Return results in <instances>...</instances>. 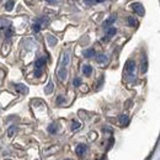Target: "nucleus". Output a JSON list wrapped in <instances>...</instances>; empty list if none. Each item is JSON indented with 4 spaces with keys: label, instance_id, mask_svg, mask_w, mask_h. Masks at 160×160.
Returning <instances> with one entry per match:
<instances>
[{
    "label": "nucleus",
    "instance_id": "nucleus-1",
    "mask_svg": "<svg viewBox=\"0 0 160 160\" xmlns=\"http://www.w3.org/2000/svg\"><path fill=\"white\" fill-rule=\"evenodd\" d=\"M132 9H133L134 12H137V15H139V16H144V14H145L144 6H143L140 2H133V4H132Z\"/></svg>",
    "mask_w": 160,
    "mask_h": 160
},
{
    "label": "nucleus",
    "instance_id": "nucleus-2",
    "mask_svg": "<svg viewBox=\"0 0 160 160\" xmlns=\"http://www.w3.org/2000/svg\"><path fill=\"white\" fill-rule=\"evenodd\" d=\"M126 70H127L129 74L134 73V70H136V62H133V60H128V62L126 63Z\"/></svg>",
    "mask_w": 160,
    "mask_h": 160
},
{
    "label": "nucleus",
    "instance_id": "nucleus-3",
    "mask_svg": "<svg viewBox=\"0 0 160 160\" xmlns=\"http://www.w3.org/2000/svg\"><path fill=\"white\" fill-rule=\"evenodd\" d=\"M116 20H117V16H116L115 14H112V15H111L108 19H106V20H105V22H103V27H105V28L110 27L112 23H115V21H116Z\"/></svg>",
    "mask_w": 160,
    "mask_h": 160
},
{
    "label": "nucleus",
    "instance_id": "nucleus-4",
    "mask_svg": "<svg viewBox=\"0 0 160 160\" xmlns=\"http://www.w3.org/2000/svg\"><path fill=\"white\" fill-rule=\"evenodd\" d=\"M86 150H88V147H86L85 144H79V145L75 148V153H77V155H79V157L84 155Z\"/></svg>",
    "mask_w": 160,
    "mask_h": 160
},
{
    "label": "nucleus",
    "instance_id": "nucleus-5",
    "mask_svg": "<svg viewBox=\"0 0 160 160\" xmlns=\"http://www.w3.org/2000/svg\"><path fill=\"white\" fill-rule=\"evenodd\" d=\"M15 89H16V91H19L20 94H27V92H28V89H27L23 84H16V85H15Z\"/></svg>",
    "mask_w": 160,
    "mask_h": 160
},
{
    "label": "nucleus",
    "instance_id": "nucleus-6",
    "mask_svg": "<svg viewBox=\"0 0 160 160\" xmlns=\"http://www.w3.org/2000/svg\"><path fill=\"white\" fill-rule=\"evenodd\" d=\"M46 64V58H38V59L36 60V64H35V67H36V69H38V70H42V68H43V65Z\"/></svg>",
    "mask_w": 160,
    "mask_h": 160
},
{
    "label": "nucleus",
    "instance_id": "nucleus-7",
    "mask_svg": "<svg viewBox=\"0 0 160 160\" xmlns=\"http://www.w3.org/2000/svg\"><path fill=\"white\" fill-rule=\"evenodd\" d=\"M95 56V49L94 48H89L86 51H84V57L85 58H92Z\"/></svg>",
    "mask_w": 160,
    "mask_h": 160
},
{
    "label": "nucleus",
    "instance_id": "nucleus-8",
    "mask_svg": "<svg viewBox=\"0 0 160 160\" xmlns=\"http://www.w3.org/2000/svg\"><path fill=\"white\" fill-rule=\"evenodd\" d=\"M57 131H58V124H57V123H51L49 127H48V132H49L51 134H56Z\"/></svg>",
    "mask_w": 160,
    "mask_h": 160
},
{
    "label": "nucleus",
    "instance_id": "nucleus-9",
    "mask_svg": "<svg viewBox=\"0 0 160 160\" xmlns=\"http://www.w3.org/2000/svg\"><path fill=\"white\" fill-rule=\"evenodd\" d=\"M96 60H98V63L105 64V63H107V62H108V58H107L105 54H99V56L96 57Z\"/></svg>",
    "mask_w": 160,
    "mask_h": 160
},
{
    "label": "nucleus",
    "instance_id": "nucleus-10",
    "mask_svg": "<svg viewBox=\"0 0 160 160\" xmlns=\"http://www.w3.org/2000/svg\"><path fill=\"white\" fill-rule=\"evenodd\" d=\"M128 122H129V118H128V116L127 115H121L120 116V123L122 126H127L128 124Z\"/></svg>",
    "mask_w": 160,
    "mask_h": 160
},
{
    "label": "nucleus",
    "instance_id": "nucleus-11",
    "mask_svg": "<svg viewBox=\"0 0 160 160\" xmlns=\"http://www.w3.org/2000/svg\"><path fill=\"white\" fill-rule=\"evenodd\" d=\"M58 78H59V79L62 80V81H63V80L67 78V70H65L64 68H63V69H59V70H58Z\"/></svg>",
    "mask_w": 160,
    "mask_h": 160
},
{
    "label": "nucleus",
    "instance_id": "nucleus-12",
    "mask_svg": "<svg viewBox=\"0 0 160 160\" xmlns=\"http://www.w3.org/2000/svg\"><path fill=\"white\" fill-rule=\"evenodd\" d=\"M91 72H92V68H91L90 65H84V67H82V73H84L85 75L89 77V75L91 74Z\"/></svg>",
    "mask_w": 160,
    "mask_h": 160
},
{
    "label": "nucleus",
    "instance_id": "nucleus-13",
    "mask_svg": "<svg viewBox=\"0 0 160 160\" xmlns=\"http://www.w3.org/2000/svg\"><path fill=\"white\" fill-rule=\"evenodd\" d=\"M116 32H117V30H116L115 27H111V28H108V31H107V36H106V37L110 40L112 36H115V35H116Z\"/></svg>",
    "mask_w": 160,
    "mask_h": 160
},
{
    "label": "nucleus",
    "instance_id": "nucleus-14",
    "mask_svg": "<svg viewBox=\"0 0 160 160\" xmlns=\"http://www.w3.org/2000/svg\"><path fill=\"white\" fill-rule=\"evenodd\" d=\"M5 9H6V11H11L14 9V0H9L5 5Z\"/></svg>",
    "mask_w": 160,
    "mask_h": 160
},
{
    "label": "nucleus",
    "instance_id": "nucleus-15",
    "mask_svg": "<svg viewBox=\"0 0 160 160\" xmlns=\"http://www.w3.org/2000/svg\"><path fill=\"white\" fill-rule=\"evenodd\" d=\"M52 91H53V82H52V81H49V82H48V85H47V88L44 89V92H46V94H51Z\"/></svg>",
    "mask_w": 160,
    "mask_h": 160
},
{
    "label": "nucleus",
    "instance_id": "nucleus-16",
    "mask_svg": "<svg viewBox=\"0 0 160 160\" xmlns=\"http://www.w3.org/2000/svg\"><path fill=\"white\" fill-rule=\"evenodd\" d=\"M137 20L134 19V18H128V25L129 26H132V27H134V26H137Z\"/></svg>",
    "mask_w": 160,
    "mask_h": 160
},
{
    "label": "nucleus",
    "instance_id": "nucleus-17",
    "mask_svg": "<svg viewBox=\"0 0 160 160\" xmlns=\"http://www.w3.org/2000/svg\"><path fill=\"white\" fill-rule=\"evenodd\" d=\"M80 124L79 122H77V121H74L73 123H72V131H77V129H79L80 128Z\"/></svg>",
    "mask_w": 160,
    "mask_h": 160
},
{
    "label": "nucleus",
    "instance_id": "nucleus-18",
    "mask_svg": "<svg viewBox=\"0 0 160 160\" xmlns=\"http://www.w3.org/2000/svg\"><path fill=\"white\" fill-rule=\"evenodd\" d=\"M15 131H16V127H15V126H11V127L9 128V131H8L9 137H12V136H14V133H15Z\"/></svg>",
    "mask_w": 160,
    "mask_h": 160
},
{
    "label": "nucleus",
    "instance_id": "nucleus-19",
    "mask_svg": "<svg viewBox=\"0 0 160 160\" xmlns=\"http://www.w3.org/2000/svg\"><path fill=\"white\" fill-rule=\"evenodd\" d=\"M32 28H33V31H35V32H40L41 23H38V22H35V23L32 25Z\"/></svg>",
    "mask_w": 160,
    "mask_h": 160
},
{
    "label": "nucleus",
    "instance_id": "nucleus-20",
    "mask_svg": "<svg viewBox=\"0 0 160 160\" xmlns=\"http://www.w3.org/2000/svg\"><path fill=\"white\" fill-rule=\"evenodd\" d=\"M36 22H38V23H48V22H49V20H48V19H46V18L43 16V18L37 19V20H36Z\"/></svg>",
    "mask_w": 160,
    "mask_h": 160
},
{
    "label": "nucleus",
    "instance_id": "nucleus-21",
    "mask_svg": "<svg viewBox=\"0 0 160 160\" xmlns=\"http://www.w3.org/2000/svg\"><path fill=\"white\" fill-rule=\"evenodd\" d=\"M73 85L74 86H80L81 85V79L80 78H75V79L73 80Z\"/></svg>",
    "mask_w": 160,
    "mask_h": 160
},
{
    "label": "nucleus",
    "instance_id": "nucleus-22",
    "mask_svg": "<svg viewBox=\"0 0 160 160\" xmlns=\"http://www.w3.org/2000/svg\"><path fill=\"white\" fill-rule=\"evenodd\" d=\"M48 41H49V44H51V46H54V44L57 43V40H56L53 36H49V37H48Z\"/></svg>",
    "mask_w": 160,
    "mask_h": 160
},
{
    "label": "nucleus",
    "instance_id": "nucleus-23",
    "mask_svg": "<svg viewBox=\"0 0 160 160\" xmlns=\"http://www.w3.org/2000/svg\"><path fill=\"white\" fill-rule=\"evenodd\" d=\"M147 67H148V65H147V59H145V60H143V64H142V73H145V72H147V69H148Z\"/></svg>",
    "mask_w": 160,
    "mask_h": 160
},
{
    "label": "nucleus",
    "instance_id": "nucleus-24",
    "mask_svg": "<svg viewBox=\"0 0 160 160\" xmlns=\"http://www.w3.org/2000/svg\"><path fill=\"white\" fill-rule=\"evenodd\" d=\"M11 35H12V30H11V28H9L8 31H5V36H6V37H10Z\"/></svg>",
    "mask_w": 160,
    "mask_h": 160
},
{
    "label": "nucleus",
    "instance_id": "nucleus-25",
    "mask_svg": "<svg viewBox=\"0 0 160 160\" xmlns=\"http://www.w3.org/2000/svg\"><path fill=\"white\" fill-rule=\"evenodd\" d=\"M94 1H95V0H84V2H85V4H88V5H92V4H94Z\"/></svg>",
    "mask_w": 160,
    "mask_h": 160
},
{
    "label": "nucleus",
    "instance_id": "nucleus-26",
    "mask_svg": "<svg viewBox=\"0 0 160 160\" xmlns=\"http://www.w3.org/2000/svg\"><path fill=\"white\" fill-rule=\"evenodd\" d=\"M63 101H64V98H63V96H58V99H57V103H59L60 105Z\"/></svg>",
    "mask_w": 160,
    "mask_h": 160
},
{
    "label": "nucleus",
    "instance_id": "nucleus-27",
    "mask_svg": "<svg viewBox=\"0 0 160 160\" xmlns=\"http://www.w3.org/2000/svg\"><path fill=\"white\" fill-rule=\"evenodd\" d=\"M46 1H48V2H56V1H58V0H46Z\"/></svg>",
    "mask_w": 160,
    "mask_h": 160
},
{
    "label": "nucleus",
    "instance_id": "nucleus-28",
    "mask_svg": "<svg viewBox=\"0 0 160 160\" xmlns=\"http://www.w3.org/2000/svg\"><path fill=\"white\" fill-rule=\"evenodd\" d=\"M96 2H102V1H105V0H95Z\"/></svg>",
    "mask_w": 160,
    "mask_h": 160
},
{
    "label": "nucleus",
    "instance_id": "nucleus-29",
    "mask_svg": "<svg viewBox=\"0 0 160 160\" xmlns=\"http://www.w3.org/2000/svg\"><path fill=\"white\" fill-rule=\"evenodd\" d=\"M67 160H70V159H67Z\"/></svg>",
    "mask_w": 160,
    "mask_h": 160
},
{
    "label": "nucleus",
    "instance_id": "nucleus-30",
    "mask_svg": "<svg viewBox=\"0 0 160 160\" xmlns=\"http://www.w3.org/2000/svg\"><path fill=\"white\" fill-rule=\"evenodd\" d=\"M102 160H105V159H102Z\"/></svg>",
    "mask_w": 160,
    "mask_h": 160
}]
</instances>
